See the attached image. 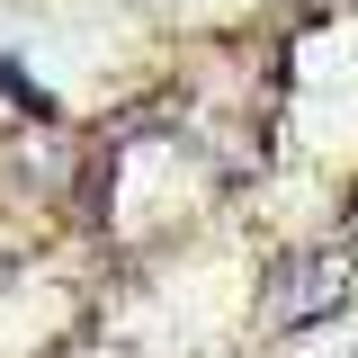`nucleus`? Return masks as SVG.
<instances>
[{
  "instance_id": "f257e3e1",
  "label": "nucleus",
  "mask_w": 358,
  "mask_h": 358,
  "mask_svg": "<svg viewBox=\"0 0 358 358\" xmlns=\"http://www.w3.org/2000/svg\"><path fill=\"white\" fill-rule=\"evenodd\" d=\"M350 287V260L341 251H287L278 278H268V322H305V313H331Z\"/></svg>"
}]
</instances>
